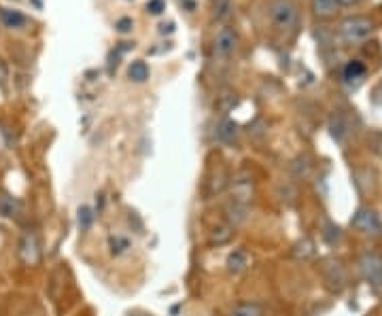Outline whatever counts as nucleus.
<instances>
[{
  "label": "nucleus",
  "mask_w": 382,
  "mask_h": 316,
  "mask_svg": "<svg viewBox=\"0 0 382 316\" xmlns=\"http://www.w3.org/2000/svg\"><path fill=\"white\" fill-rule=\"evenodd\" d=\"M270 19L276 30H289L298 21V9L291 0H272L270 3Z\"/></svg>",
  "instance_id": "nucleus-1"
},
{
  "label": "nucleus",
  "mask_w": 382,
  "mask_h": 316,
  "mask_svg": "<svg viewBox=\"0 0 382 316\" xmlns=\"http://www.w3.org/2000/svg\"><path fill=\"white\" fill-rule=\"evenodd\" d=\"M372 30H374V24L363 15L348 17V19L342 21V26H340V34L346 42H361V40L370 38Z\"/></svg>",
  "instance_id": "nucleus-2"
},
{
  "label": "nucleus",
  "mask_w": 382,
  "mask_h": 316,
  "mask_svg": "<svg viewBox=\"0 0 382 316\" xmlns=\"http://www.w3.org/2000/svg\"><path fill=\"white\" fill-rule=\"evenodd\" d=\"M17 255L26 265H36L40 261V244H38V238L32 232H26L24 236L19 238Z\"/></svg>",
  "instance_id": "nucleus-3"
},
{
  "label": "nucleus",
  "mask_w": 382,
  "mask_h": 316,
  "mask_svg": "<svg viewBox=\"0 0 382 316\" xmlns=\"http://www.w3.org/2000/svg\"><path fill=\"white\" fill-rule=\"evenodd\" d=\"M359 265H361L363 278L372 287L380 289L382 287V257H378L376 253H366L361 257V261H359Z\"/></svg>",
  "instance_id": "nucleus-4"
},
{
  "label": "nucleus",
  "mask_w": 382,
  "mask_h": 316,
  "mask_svg": "<svg viewBox=\"0 0 382 316\" xmlns=\"http://www.w3.org/2000/svg\"><path fill=\"white\" fill-rule=\"evenodd\" d=\"M238 45V36L232 28H221L215 36V53L221 56V58H228L234 53Z\"/></svg>",
  "instance_id": "nucleus-5"
},
{
  "label": "nucleus",
  "mask_w": 382,
  "mask_h": 316,
  "mask_svg": "<svg viewBox=\"0 0 382 316\" xmlns=\"http://www.w3.org/2000/svg\"><path fill=\"white\" fill-rule=\"evenodd\" d=\"M353 225L363 234H378V230H380V223L372 210H359L353 219Z\"/></svg>",
  "instance_id": "nucleus-6"
},
{
  "label": "nucleus",
  "mask_w": 382,
  "mask_h": 316,
  "mask_svg": "<svg viewBox=\"0 0 382 316\" xmlns=\"http://www.w3.org/2000/svg\"><path fill=\"white\" fill-rule=\"evenodd\" d=\"M249 265H251V257H249V253H246V251H242V248L230 253L228 261H226V267H228L230 274H242Z\"/></svg>",
  "instance_id": "nucleus-7"
},
{
  "label": "nucleus",
  "mask_w": 382,
  "mask_h": 316,
  "mask_svg": "<svg viewBox=\"0 0 382 316\" xmlns=\"http://www.w3.org/2000/svg\"><path fill=\"white\" fill-rule=\"evenodd\" d=\"M21 212V202L11 195H0V217H17Z\"/></svg>",
  "instance_id": "nucleus-8"
},
{
  "label": "nucleus",
  "mask_w": 382,
  "mask_h": 316,
  "mask_svg": "<svg viewBox=\"0 0 382 316\" xmlns=\"http://www.w3.org/2000/svg\"><path fill=\"white\" fill-rule=\"evenodd\" d=\"M149 66L143 62V60H136V62H132L130 64V69H128V77L134 81V83H145L149 79Z\"/></svg>",
  "instance_id": "nucleus-9"
},
{
  "label": "nucleus",
  "mask_w": 382,
  "mask_h": 316,
  "mask_svg": "<svg viewBox=\"0 0 382 316\" xmlns=\"http://www.w3.org/2000/svg\"><path fill=\"white\" fill-rule=\"evenodd\" d=\"M0 19L5 21L7 28H13V30H17V28H21L26 24L24 15H21L19 11H9V9H0Z\"/></svg>",
  "instance_id": "nucleus-10"
},
{
  "label": "nucleus",
  "mask_w": 382,
  "mask_h": 316,
  "mask_svg": "<svg viewBox=\"0 0 382 316\" xmlns=\"http://www.w3.org/2000/svg\"><path fill=\"white\" fill-rule=\"evenodd\" d=\"M366 77V66L359 62V60H353V62H348L346 66H344V79L348 81V83H353V81H361Z\"/></svg>",
  "instance_id": "nucleus-11"
},
{
  "label": "nucleus",
  "mask_w": 382,
  "mask_h": 316,
  "mask_svg": "<svg viewBox=\"0 0 382 316\" xmlns=\"http://www.w3.org/2000/svg\"><path fill=\"white\" fill-rule=\"evenodd\" d=\"M335 9H338L335 0H312V11L317 17H331L335 15Z\"/></svg>",
  "instance_id": "nucleus-12"
},
{
  "label": "nucleus",
  "mask_w": 382,
  "mask_h": 316,
  "mask_svg": "<svg viewBox=\"0 0 382 316\" xmlns=\"http://www.w3.org/2000/svg\"><path fill=\"white\" fill-rule=\"evenodd\" d=\"M261 314H263V310H261V306L255 304V302L240 304V306H236V308L230 312V316H261Z\"/></svg>",
  "instance_id": "nucleus-13"
},
{
  "label": "nucleus",
  "mask_w": 382,
  "mask_h": 316,
  "mask_svg": "<svg viewBox=\"0 0 382 316\" xmlns=\"http://www.w3.org/2000/svg\"><path fill=\"white\" fill-rule=\"evenodd\" d=\"M232 13V0H213V17L217 21L228 19Z\"/></svg>",
  "instance_id": "nucleus-14"
},
{
  "label": "nucleus",
  "mask_w": 382,
  "mask_h": 316,
  "mask_svg": "<svg viewBox=\"0 0 382 316\" xmlns=\"http://www.w3.org/2000/svg\"><path fill=\"white\" fill-rule=\"evenodd\" d=\"M236 134H238V127H236V123H232V121H223V123L217 127V136H219L221 141H226V143H232V141L236 138Z\"/></svg>",
  "instance_id": "nucleus-15"
},
{
  "label": "nucleus",
  "mask_w": 382,
  "mask_h": 316,
  "mask_svg": "<svg viewBox=\"0 0 382 316\" xmlns=\"http://www.w3.org/2000/svg\"><path fill=\"white\" fill-rule=\"evenodd\" d=\"M77 223H79L81 230H89V225L94 223V210L89 206H81L77 210Z\"/></svg>",
  "instance_id": "nucleus-16"
},
{
  "label": "nucleus",
  "mask_w": 382,
  "mask_h": 316,
  "mask_svg": "<svg viewBox=\"0 0 382 316\" xmlns=\"http://www.w3.org/2000/svg\"><path fill=\"white\" fill-rule=\"evenodd\" d=\"M108 246H110V253H113V255H121L130 248V240L123 238V236H113L108 240Z\"/></svg>",
  "instance_id": "nucleus-17"
},
{
  "label": "nucleus",
  "mask_w": 382,
  "mask_h": 316,
  "mask_svg": "<svg viewBox=\"0 0 382 316\" xmlns=\"http://www.w3.org/2000/svg\"><path fill=\"white\" fill-rule=\"evenodd\" d=\"M147 11L151 15H162L166 11V3H164V0H149V3H147Z\"/></svg>",
  "instance_id": "nucleus-18"
},
{
  "label": "nucleus",
  "mask_w": 382,
  "mask_h": 316,
  "mask_svg": "<svg viewBox=\"0 0 382 316\" xmlns=\"http://www.w3.org/2000/svg\"><path fill=\"white\" fill-rule=\"evenodd\" d=\"M232 238V232H230V228H219V230H215V234H213V242H217V244H223V242H228Z\"/></svg>",
  "instance_id": "nucleus-19"
},
{
  "label": "nucleus",
  "mask_w": 382,
  "mask_h": 316,
  "mask_svg": "<svg viewBox=\"0 0 382 316\" xmlns=\"http://www.w3.org/2000/svg\"><path fill=\"white\" fill-rule=\"evenodd\" d=\"M117 30H119V32H130V30H132V19H128V17L119 19V21H117Z\"/></svg>",
  "instance_id": "nucleus-20"
},
{
  "label": "nucleus",
  "mask_w": 382,
  "mask_h": 316,
  "mask_svg": "<svg viewBox=\"0 0 382 316\" xmlns=\"http://www.w3.org/2000/svg\"><path fill=\"white\" fill-rule=\"evenodd\" d=\"M7 77H9V71H7V66H5V62L0 60V85H3L5 81H7Z\"/></svg>",
  "instance_id": "nucleus-21"
},
{
  "label": "nucleus",
  "mask_w": 382,
  "mask_h": 316,
  "mask_svg": "<svg viewBox=\"0 0 382 316\" xmlns=\"http://www.w3.org/2000/svg\"><path fill=\"white\" fill-rule=\"evenodd\" d=\"M357 3H359V0H335V5H338V7H353Z\"/></svg>",
  "instance_id": "nucleus-22"
}]
</instances>
